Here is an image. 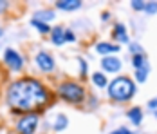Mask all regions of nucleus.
I'll list each match as a JSON object with an SVG mask.
<instances>
[{
  "label": "nucleus",
  "instance_id": "obj_20",
  "mask_svg": "<svg viewBox=\"0 0 157 134\" xmlns=\"http://www.w3.org/2000/svg\"><path fill=\"white\" fill-rule=\"evenodd\" d=\"M144 13H148V15L157 13V2H144Z\"/></svg>",
  "mask_w": 157,
  "mask_h": 134
},
{
  "label": "nucleus",
  "instance_id": "obj_14",
  "mask_svg": "<svg viewBox=\"0 0 157 134\" xmlns=\"http://www.w3.org/2000/svg\"><path fill=\"white\" fill-rule=\"evenodd\" d=\"M69 127V118H67V114H63V112H58L56 114V118H54V125H52V129L56 131V132H62Z\"/></svg>",
  "mask_w": 157,
  "mask_h": 134
},
{
  "label": "nucleus",
  "instance_id": "obj_9",
  "mask_svg": "<svg viewBox=\"0 0 157 134\" xmlns=\"http://www.w3.org/2000/svg\"><path fill=\"white\" fill-rule=\"evenodd\" d=\"M83 6L81 0H58L54 2V7H58L60 11H78Z\"/></svg>",
  "mask_w": 157,
  "mask_h": 134
},
{
  "label": "nucleus",
  "instance_id": "obj_2",
  "mask_svg": "<svg viewBox=\"0 0 157 134\" xmlns=\"http://www.w3.org/2000/svg\"><path fill=\"white\" fill-rule=\"evenodd\" d=\"M107 94L110 100L125 104L128 100L134 98L136 94V83L130 76H116L114 80H110L107 85Z\"/></svg>",
  "mask_w": 157,
  "mask_h": 134
},
{
  "label": "nucleus",
  "instance_id": "obj_21",
  "mask_svg": "<svg viewBox=\"0 0 157 134\" xmlns=\"http://www.w3.org/2000/svg\"><path fill=\"white\" fill-rule=\"evenodd\" d=\"M78 63H79V71H81V76H85V75H87V71H89L87 60L83 58V56H78Z\"/></svg>",
  "mask_w": 157,
  "mask_h": 134
},
{
  "label": "nucleus",
  "instance_id": "obj_12",
  "mask_svg": "<svg viewBox=\"0 0 157 134\" xmlns=\"http://www.w3.org/2000/svg\"><path fill=\"white\" fill-rule=\"evenodd\" d=\"M126 118L130 120L132 125L139 127L143 123V109L141 107H132V109H128V111H126Z\"/></svg>",
  "mask_w": 157,
  "mask_h": 134
},
{
  "label": "nucleus",
  "instance_id": "obj_28",
  "mask_svg": "<svg viewBox=\"0 0 157 134\" xmlns=\"http://www.w3.org/2000/svg\"><path fill=\"white\" fill-rule=\"evenodd\" d=\"M154 116H155V118H157V109H155V111H154Z\"/></svg>",
  "mask_w": 157,
  "mask_h": 134
},
{
  "label": "nucleus",
  "instance_id": "obj_10",
  "mask_svg": "<svg viewBox=\"0 0 157 134\" xmlns=\"http://www.w3.org/2000/svg\"><path fill=\"white\" fill-rule=\"evenodd\" d=\"M112 36H114V40H117L119 44H126V42H128V33H126L125 24L117 22V24L114 26V29H112Z\"/></svg>",
  "mask_w": 157,
  "mask_h": 134
},
{
  "label": "nucleus",
  "instance_id": "obj_24",
  "mask_svg": "<svg viewBox=\"0 0 157 134\" xmlns=\"http://www.w3.org/2000/svg\"><path fill=\"white\" fill-rule=\"evenodd\" d=\"M109 134H134L130 129H126V127H119V129H116V131H112Z\"/></svg>",
  "mask_w": 157,
  "mask_h": 134
},
{
  "label": "nucleus",
  "instance_id": "obj_29",
  "mask_svg": "<svg viewBox=\"0 0 157 134\" xmlns=\"http://www.w3.org/2000/svg\"><path fill=\"white\" fill-rule=\"evenodd\" d=\"M2 134H4V132H2Z\"/></svg>",
  "mask_w": 157,
  "mask_h": 134
},
{
  "label": "nucleus",
  "instance_id": "obj_4",
  "mask_svg": "<svg viewBox=\"0 0 157 134\" xmlns=\"http://www.w3.org/2000/svg\"><path fill=\"white\" fill-rule=\"evenodd\" d=\"M38 125H40V114H36V112L22 114L16 118L13 131H15V134H36Z\"/></svg>",
  "mask_w": 157,
  "mask_h": 134
},
{
  "label": "nucleus",
  "instance_id": "obj_3",
  "mask_svg": "<svg viewBox=\"0 0 157 134\" xmlns=\"http://www.w3.org/2000/svg\"><path fill=\"white\" fill-rule=\"evenodd\" d=\"M56 94H58V98H62L67 104L79 105L87 98V89L76 80H63L56 87Z\"/></svg>",
  "mask_w": 157,
  "mask_h": 134
},
{
  "label": "nucleus",
  "instance_id": "obj_15",
  "mask_svg": "<svg viewBox=\"0 0 157 134\" xmlns=\"http://www.w3.org/2000/svg\"><path fill=\"white\" fill-rule=\"evenodd\" d=\"M90 80H92V83H94L96 87H99V89H103V87H107V85H109L107 76H105V73H101V71H96V73H92Z\"/></svg>",
  "mask_w": 157,
  "mask_h": 134
},
{
  "label": "nucleus",
  "instance_id": "obj_6",
  "mask_svg": "<svg viewBox=\"0 0 157 134\" xmlns=\"http://www.w3.org/2000/svg\"><path fill=\"white\" fill-rule=\"evenodd\" d=\"M34 63L44 75H51V73L56 71V60L49 51H38L34 55Z\"/></svg>",
  "mask_w": 157,
  "mask_h": 134
},
{
  "label": "nucleus",
  "instance_id": "obj_19",
  "mask_svg": "<svg viewBox=\"0 0 157 134\" xmlns=\"http://www.w3.org/2000/svg\"><path fill=\"white\" fill-rule=\"evenodd\" d=\"M63 36H65V44L69 42V44H74L78 38H76V33L72 29H65V33H63Z\"/></svg>",
  "mask_w": 157,
  "mask_h": 134
},
{
  "label": "nucleus",
  "instance_id": "obj_17",
  "mask_svg": "<svg viewBox=\"0 0 157 134\" xmlns=\"http://www.w3.org/2000/svg\"><path fill=\"white\" fill-rule=\"evenodd\" d=\"M132 65H134L136 71L146 67V56H144V53H141V55H132Z\"/></svg>",
  "mask_w": 157,
  "mask_h": 134
},
{
  "label": "nucleus",
  "instance_id": "obj_18",
  "mask_svg": "<svg viewBox=\"0 0 157 134\" xmlns=\"http://www.w3.org/2000/svg\"><path fill=\"white\" fill-rule=\"evenodd\" d=\"M146 78H148V67H143V69H137V71H136V80H137L139 83H144Z\"/></svg>",
  "mask_w": 157,
  "mask_h": 134
},
{
  "label": "nucleus",
  "instance_id": "obj_7",
  "mask_svg": "<svg viewBox=\"0 0 157 134\" xmlns=\"http://www.w3.org/2000/svg\"><path fill=\"white\" fill-rule=\"evenodd\" d=\"M94 49H96V53L101 55V56H114L116 53L121 51L119 44H112V42H98L94 45Z\"/></svg>",
  "mask_w": 157,
  "mask_h": 134
},
{
  "label": "nucleus",
  "instance_id": "obj_13",
  "mask_svg": "<svg viewBox=\"0 0 157 134\" xmlns=\"http://www.w3.org/2000/svg\"><path fill=\"white\" fill-rule=\"evenodd\" d=\"M63 33H65V29H63L62 26H54V27L51 29V44L58 45V47L65 44V36H63Z\"/></svg>",
  "mask_w": 157,
  "mask_h": 134
},
{
  "label": "nucleus",
  "instance_id": "obj_11",
  "mask_svg": "<svg viewBox=\"0 0 157 134\" xmlns=\"http://www.w3.org/2000/svg\"><path fill=\"white\" fill-rule=\"evenodd\" d=\"M33 18L49 24V22H52V20L56 18V11H54V9H45V7H44V9H38V11L33 15Z\"/></svg>",
  "mask_w": 157,
  "mask_h": 134
},
{
  "label": "nucleus",
  "instance_id": "obj_8",
  "mask_svg": "<svg viewBox=\"0 0 157 134\" xmlns=\"http://www.w3.org/2000/svg\"><path fill=\"white\" fill-rule=\"evenodd\" d=\"M101 69L105 73H119L121 71V60L114 56H103L101 58Z\"/></svg>",
  "mask_w": 157,
  "mask_h": 134
},
{
  "label": "nucleus",
  "instance_id": "obj_26",
  "mask_svg": "<svg viewBox=\"0 0 157 134\" xmlns=\"http://www.w3.org/2000/svg\"><path fill=\"white\" fill-rule=\"evenodd\" d=\"M148 107L155 111V109H157V98H154V100H150V102H148Z\"/></svg>",
  "mask_w": 157,
  "mask_h": 134
},
{
  "label": "nucleus",
  "instance_id": "obj_16",
  "mask_svg": "<svg viewBox=\"0 0 157 134\" xmlns=\"http://www.w3.org/2000/svg\"><path fill=\"white\" fill-rule=\"evenodd\" d=\"M29 24H31V26L38 31L40 35H51V29H52V27H51L49 24H45V22H40V20H34V18H31V22H29Z\"/></svg>",
  "mask_w": 157,
  "mask_h": 134
},
{
  "label": "nucleus",
  "instance_id": "obj_22",
  "mask_svg": "<svg viewBox=\"0 0 157 134\" xmlns=\"http://www.w3.org/2000/svg\"><path fill=\"white\" fill-rule=\"evenodd\" d=\"M130 7H134L136 11H144V2H141V0H132L130 2Z\"/></svg>",
  "mask_w": 157,
  "mask_h": 134
},
{
  "label": "nucleus",
  "instance_id": "obj_27",
  "mask_svg": "<svg viewBox=\"0 0 157 134\" xmlns=\"http://www.w3.org/2000/svg\"><path fill=\"white\" fill-rule=\"evenodd\" d=\"M2 35H4V29H2V27H0V38H2Z\"/></svg>",
  "mask_w": 157,
  "mask_h": 134
},
{
  "label": "nucleus",
  "instance_id": "obj_1",
  "mask_svg": "<svg viewBox=\"0 0 157 134\" xmlns=\"http://www.w3.org/2000/svg\"><path fill=\"white\" fill-rule=\"evenodd\" d=\"M54 98V92L34 76H22L13 80L6 89V104L11 114H40Z\"/></svg>",
  "mask_w": 157,
  "mask_h": 134
},
{
  "label": "nucleus",
  "instance_id": "obj_25",
  "mask_svg": "<svg viewBox=\"0 0 157 134\" xmlns=\"http://www.w3.org/2000/svg\"><path fill=\"white\" fill-rule=\"evenodd\" d=\"M7 9H9V2H6V0H0V15H4Z\"/></svg>",
  "mask_w": 157,
  "mask_h": 134
},
{
  "label": "nucleus",
  "instance_id": "obj_5",
  "mask_svg": "<svg viewBox=\"0 0 157 134\" xmlns=\"http://www.w3.org/2000/svg\"><path fill=\"white\" fill-rule=\"evenodd\" d=\"M2 60H4V65L11 73H20L24 69V58L15 47H6L4 55H2Z\"/></svg>",
  "mask_w": 157,
  "mask_h": 134
},
{
  "label": "nucleus",
  "instance_id": "obj_23",
  "mask_svg": "<svg viewBox=\"0 0 157 134\" xmlns=\"http://www.w3.org/2000/svg\"><path fill=\"white\" fill-rule=\"evenodd\" d=\"M130 53H132V55H141V53H144V49H143L139 44H132V42H130Z\"/></svg>",
  "mask_w": 157,
  "mask_h": 134
}]
</instances>
